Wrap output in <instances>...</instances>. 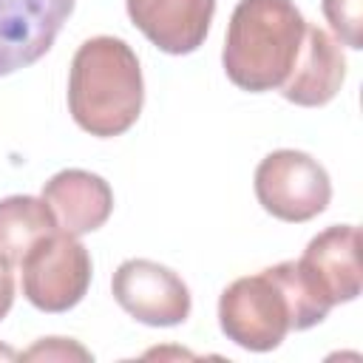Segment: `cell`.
I'll return each mask as SVG.
<instances>
[{"mask_svg":"<svg viewBox=\"0 0 363 363\" xmlns=\"http://www.w3.org/2000/svg\"><path fill=\"white\" fill-rule=\"evenodd\" d=\"M343 79H346V57L340 51V43L329 31L306 23L298 60L286 82L281 85L284 99L301 108H320L337 96Z\"/></svg>","mask_w":363,"mask_h":363,"instance_id":"30bf717a","label":"cell"},{"mask_svg":"<svg viewBox=\"0 0 363 363\" xmlns=\"http://www.w3.org/2000/svg\"><path fill=\"white\" fill-rule=\"evenodd\" d=\"M71 11L74 0H0V77L45 57Z\"/></svg>","mask_w":363,"mask_h":363,"instance_id":"52a82bcc","label":"cell"},{"mask_svg":"<svg viewBox=\"0 0 363 363\" xmlns=\"http://www.w3.org/2000/svg\"><path fill=\"white\" fill-rule=\"evenodd\" d=\"M312 289L329 303H349L360 295V230L354 224H335L318 233L298 258Z\"/></svg>","mask_w":363,"mask_h":363,"instance_id":"ba28073f","label":"cell"},{"mask_svg":"<svg viewBox=\"0 0 363 363\" xmlns=\"http://www.w3.org/2000/svg\"><path fill=\"white\" fill-rule=\"evenodd\" d=\"M360 3L363 0H323L320 11L326 17V23L332 26V31L337 34V40L349 48H363V23H360Z\"/></svg>","mask_w":363,"mask_h":363,"instance_id":"5bb4252c","label":"cell"},{"mask_svg":"<svg viewBox=\"0 0 363 363\" xmlns=\"http://www.w3.org/2000/svg\"><path fill=\"white\" fill-rule=\"evenodd\" d=\"M14 303V275H11V267L0 261V320L9 315Z\"/></svg>","mask_w":363,"mask_h":363,"instance_id":"2e32d148","label":"cell"},{"mask_svg":"<svg viewBox=\"0 0 363 363\" xmlns=\"http://www.w3.org/2000/svg\"><path fill=\"white\" fill-rule=\"evenodd\" d=\"M20 269L23 295L40 312H68L91 286V255L82 241L65 230H54L37 241Z\"/></svg>","mask_w":363,"mask_h":363,"instance_id":"277c9868","label":"cell"},{"mask_svg":"<svg viewBox=\"0 0 363 363\" xmlns=\"http://www.w3.org/2000/svg\"><path fill=\"white\" fill-rule=\"evenodd\" d=\"M269 272L275 275V281L281 284V289H284V295L289 301V320H292L295 332L312 329L329 315L332 306L312 289V284L306 281L298 258L295 261H281V264L269 267Z\"/></svg>","mask_w":363,"mask_h":363,"instance_id":"4fadbf2b","label":"cell"},{"mask_svg":"<svg viewBox=\"0 0 363 363\" xmlns=\"http://www.w3.org/2000/svg\"><path fill=\"white\" fill-rule=\"evenodd\" d=\"M258 204L281 221H309L329 207L332 182L318 159L303 150H272L255 167Z\"/></svg>","mask_w":363,"mask_h":363,"instance_id":"5b68a950","label":"cell"},{"mask_svg":"<svg viewBox=\"0 0 363 363\" xmlns=\"http://www.w3.org/2000/svg\"><path fill=\"white\" fill-rule=\"evenodd\" d=\"M303 31L306 20L292 0H238L221 51L230 82L250 94L281 88L298 60Z\"/></svg>","mask_w":363,"mask_h":363,"instance_id":"7a4b0ae2","label":"cell"},{"mask_svg":"<svg viewBox=\"0 0 363 363\" xmlns=\"http://www.w3.org/2000/svg\"><path fill=\"white\" fill-rule=\"evenodd\" d=\"M218 326L235 346L247 352H272L281 346L289 320V301L267 269L235 278L218 298Z\"/></svg>","mask_w":363,"mask_h":363,"instance_id":"3957f363","label":"cell"},{"mask_svg":"<svg viewBox=\"0 0 363 363\" xmlns=\"http://www.w3.org/2000/svg\"><path fill=\"white\" fill-rule=\"evenodd\" d=\"M40 199L51 207L57 227L77 238L99 230L111 218V210H113L111 184L102 176L91 170H79V167L54 173L43 184Z\"/></svg>","mask_w":363,"mask_h":363,"instance_id":"8fae6325","label":"cell"},{"mask_svg":"<svg viewBox=\"0 0 363 363\" xmlns=\"http://www.w3.org/2000/svg\"><path fill=\"white\" fill-rule=\"evenodd\" d=\"M57 218L51 207L37 196H6L0 199V261L20 267L37 241L51 235Z\"/></svg>","mask_w":363,"mask_h":363,"instance_id":"7c38bea8","label":"cell"},{"mask_svg":"<svg viewBox=\"0 0 363 363\" xmlns=\"http://www.w3.org/2000/svg\"><path fill=\"white\" fill-rule=\"evenodd\" d=\"M145 82L133 48L119 37L85 40L68 74V111L74 122L99 139L125 133L142 113Z\"/></svg>","mask_w":363,"mask_h":363,"instance_id":"6da1fadb","label":"cell"},{"mask_svg":"<svg viewBox=\"0 0 363 363\" xmlns=\"http://www.w3.org/2000/svg\"><path fill=\"white\" fill-rule=\"evenodd\" d=\"M116 303L145 326H179L190 315V289L167 267L128 258L111 278Z\"/></svg>","mask_w":363,"mask_h":363,"instance_id":"8992f818","label":"cell"},{"mask_svg":"<svg viewBox=\"0 0 363 363\" xmlns=\"http://www.w3.org/2000/svg\"><path fill=\"white\" fill-rule=\"evenodd\" d=\"M130 23L164 54H193L210 31L216 0H125Z\"/></svg>","mask_w":363,"mask_h":363,"instance_id":"9c48e42d","label":"cell"},{"mask_svg":"<svg viewBox=\"0 0 363 363\" xmlns=\"http://www.w3.org/2000/svg\"><path fill=\"white\" fill-rule=\"evenodd\" d=\"M23 360H91V352L82 349L79 343L74 340H65V337H43L40 343H34L28 352L20 354Z\"/></svg>","mask_w":363,"mask_h":363,"instance_id":"9a60e30c","label":"cell"},{"mask_svg":"<svg viewBox=\"0 0 363 363\" xmlns=\"http://www.w3.org/2000/svg\"><path fill=\"white\" fill-rule=\"evenodd\" d=\"M0 357H9V360H14V357H17V352H14V349H9V346H0Z\"/></svg>","mask_w":363,"mask_h":363,"instance_id":"e0dca14e","label":"cell"}]
</instances>
